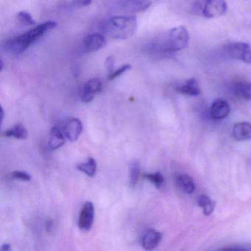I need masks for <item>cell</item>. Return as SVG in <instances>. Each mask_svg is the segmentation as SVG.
<instances>
[{
  "mask_svg": "<svg viewBox=\"0 0 251 251\" xmlns=\"http://www.w3.org/2000/svg\"><path fill=\"white\" fill-rule=\"evenodd\" d=\"M97 168L98 166H97L96 160L92 157H89L86 162L77 166V170L83 172L89 177H94L96 175Z\"/></svg>",
  "mask_w": 251,
  "mask_h": 251,
  "instance_id": "cell-18",
  "label": "cell"
},
{
  "mask_svg": "<svg viewBox=\"0 0 251 251\" xmlns=\"http://www.w3.org/2000/svg\"><path fill=\"white\" fill-rule=\"evenodd\" d=\"M11 176L13 178L19 179L23 181H30L31 180V176L26 172L14 171L11 173Z\"/></svg>",
  "mask_w": 251,
  "mask_h": 251,
  "instance_id": "cell-25",
  "label": "cell"
},
{
  "mask_svg": "<svg viewBox=\"0 0 251 251\" xmlns=\"http://www.w3.org/2000/svg\"><path fill=\"white\" fill-rule=\"evenodd\" d=\"M145 178L152 182L155 185V187L158 188V189H160L162 186L163 183L164 182V176L159 172L145 175Z\"/></svg>",
  "mask_w": 251,
  "mask_h": 251,
  "instance_id": "cell-22",
  "label": "cell"
},
{
  "mask_svg": "<svg viewBox=\"0 0 251 251\" xmlns=\"http://www.w3.org/2000/svg\"><path fill=\"white\" fill-rule=\"evenodd\" d=\"M4 64H3V61H1V71H2V69H3Z\"/></svg>",
  "mask_w": 251,
  "mask_h": 251,
  "instance_id": "cell-30",
  "label": "cell"
},
{
  "mask_svg": "<svg viewBox=\"0 0 251 251\" xmlns=\"http://www.w3.org/2000/svg\"><path fill=\"white\" fill-rule=\"evenodd\" d=\"M1 250H2V251H10V250H11V247H10L8 244H5V245H2Z\"/></svg>",
  "mask_w": 251,
  "mask_h": 251,
  "instance_id": "cell-28",
  "label": "cell"
},
{
  "mask_svg": "<svg viewBox=\"0 0 251 251\" xmlns=\"http://www.w3.org/2000/svg\"><path fill=\"white\" fill-rule=\"evenodd\" d=\"M226 0H196L193 5V12L205 18H217L227 12Z\"/></svg>",
  "mask_w": 251,
  "mask_h": 251,
  "instance_id": "cell-4",
  "label": "cell"
},
{
  "mask_svg": "<svg viewBox=\"0 0 251 251\" xmlns=\"http://www.w3.org/2000/svg\"><path fill=\"white\" fill-rule=\"evenodd\" d=\"M130 69H131V65H130V64H125V65H123L120 68H119L118 70H114L111 74L108 75V79L110 80H114V79L117 78V77H120V76L124 74L126 72L130 70Z\"/></svg>",
  "mask_w": 251,
  "mask_h": 251,
  "instance_id": "cell-24",
  "label": "cell"
},
{
  "mask_svg": "<svg viewBox=\"0 0 251 251\" xmlns=\"http://www.w3.org/2000/svg\"><path fill=\"white\" fill-rule=\"evenodd\" d=\"M176 185L184 193L192 195L195 192V185L193 179L188 175H180L176 177Z\"/></svg>",
  "mask_w": 251,
  "mask_h": 251,
  "instance_id": "cell-16",
  "label": "cell"
},
{
  "mask_svg": "<svg viewBox=\"0 0 251 251\" xmlns=\"http://www.w3.org/2000/svg\"><path fill=\"white\" fill-rule=\"evenodd\" d=\"M198 204L203 210V214L205 216H209L212 214L215 208L216 202L211 201L207 195H201L199 197Z\"/></svg>",
  "mask_w": 251,
  "mask_h": 251,
  "instance_id": "cell-20",
  "label": "cell"
},
{
  "mask_svg": "<svg viewBox=\"0 0 251 251\" xmlns=\"http://www.w3.org/2000/svg\"><path fill=\"white\" fill-rule=\"evenodd\" d=\"M95 219V208L91 201L83 204L79 215L78 227L80 230L88 231L92 228Z\"/></svg>",
  "mask_w": 251,
  "mask_h": 251,
  "instance_id": "cell-6",
  "label": "cell"
},
{
  "mask_svg": "<svg viewBox=\"0 0 251 251\" xmlns=\"http://www.w3.org/2000/svg\"><path fill=\"white\" fill-rule=\"evenodd\" d=\"M17 20L21 24L26 26H31L36 24L32 16L26 11H20L17 14Z\"/></svg>",
  "mask_w": 251,
  "mask_h": 251,
  "instance_id": "cell-23",
  "label": "cell"
},
{
  "mask_svg": "<svg viewBox=\"0 0 251 251\" xmlns=\"http://www.w3.org/2000/svg\"><path fill=\"white\" fill-rule=\"evenodd\" d=\"M1 115H2V122L3 121V119H4V111H3V109H2H2H1Z\"/></svg>",
  "mask_w": 251,
  "mask_h": 251,
  "instance_id": "cell-29",
  "label": "cell"
},
{
  "mask_svg": "<svg viewBox=\"0 0 251 251\" xmlns=\"http://www.w3.org/2000/svg\"><path fill=\"white\" fill-rule=\"evenodd\" d=\"M106 45L104 35L100 33H93L88 36L84 41L83 48L86 52H95L100 50Z\"/></svg>",
  "mask_w": 251,
  "mask_h": 251,
  "instance_id": "cell-10",
  "label": "cell"
},
{
  "mask_svg": "<svg viewBox=\"0 0 251 251\" xmlns=\"http://www.w3.org/2000/svg\"><path fill=\"white\" fill-rule=\"evenodd\" d=\"M114 64H115V62H114V57L108 56V58L105 59V69H106L109 75L111 74V73L114 71Z\"/></svg>",
  "mask_w": 251,
  "mask_h": 251,
  "instance_id": "cell-26",
  "label": "cell"
},
{
  "mask_svg": "<svg viewBox=\"0 0 251 251\" xmlns=\"http://www.w3.org/2000/svg\"><path fill=\"white\" fill-rule=\"evenodd\" d=\"M157 0H119L120 6L130 12H143Z\"/></svg>",
  "mask_w": 251,
  "mask_h": 251,
  "instance_id": "cell-8",
  "label": "cell"
},
{
  "mask_svg": "<svg viewBox=\"0 0 251 251\" xmlns=\"http://www.w3.org/2000/svg\"><path fill=\"white\" fill-rule=\"evenodd\" d=\"M162 233L153 229L148 230L142 239V245L145 250L152 251L159 245L162 239Z\"/></svg>",
  "mask_w": 251,
  "mask_h": 251,
  "instance_id": "cell-12",
  "label": "cell"
},
{
  "mask_svg": "<svg viewBox=\"0 0 251 251\" xmlns=\"http://www.w3.org/2000/svg\"><path fill=\"white\" fill-rule=\"evenodd\" d=\"M227 55L233 59L239 60L246 64H251V48L245 42H233L225 48Z\"/></svg>",
  "mask_w": 251,
  "mask_h": 251,
  "instance_id": "cell-5",
  "label": "cell"
},
{
  "mask_svg": "<svg viewBox=\"0 0 251 251\" xmlns=\"http://www.w3.org/2000/svg\"><path fill=\"white\" fill-rule=\"evenodd\" d=\"M65 135L64 132L58 127H53L50 130V137L49 140V147L52 151L58 149L65 143Z\"/></svg>",
  "mask_w": 251,
  "mask_h": 251,
  "instance_id": "cell-14",
  "label": "cell"
},
{
  "mask_svg": "<svg viewBox=\"0 0 251 251\" xmlns=\"http://www.w3.org/2000/svg\"><path fill=\"white\" fill-rule=\"evenodd\" d=\"M83 130V125L77 118L71 119L65 123L64 126V135L70 142H75L78 139Z\"/></svg>",
  "mask_w": 251,
  "mask_h": 251,
  "instance_id": "cell-9",
  "label": "cell"
},
{
  "mask_svg": "<svg viewBox=\"0 0 251 251\" xmlns=\"http://www.w3.org/2000/svg\"><path fill=\"white\" fill-rule=\"evenodd\" d=\"M5 137H14L18 139H25L27 136V131L23 124L16 125L14 127L4 132Z\"/></svg>",
  "mask_w": 251,
  "mask_h": 251,
  "instance_id": "cell-19",
  "label": "cell"
},
{
  "mask_svg": "<svg viewBox=\"0 0 251 251\" xmlns=\"http://www.w3.org/2000/svg\"><path fill=\"white\" fill-rule=\"evenodd\" d=\"M177 92L184 95H191V96H197L201 93V89L199 87L198 82L195 78H190L186 80L184 83L180 85L176 88Z\"/></svg>",
  "mask_w": 251,
  "mask_h": 251,
  "instance_id": "cell-15",
  "label": "cell"
},
{
  "mask_svg": "<svg viewBox=\"0 0 251 251\" xmlns=\"http://www.w3.org/2000/svg\"><path fill=\"white\" fill-rule=\"evenodd\" d=\"M102 83L100 79L92 78L88 80L83 87L81 93L82 102L89 103L95 98L97 94L102 91Z\"/></svg>",
  "mask_w": 251,
  "mask_h": 251,
  "instance_id": "cell-7",
  "label": "cell"
},
{
  "mask_svg": "<svg viewBox=\"0 0 251 251\" xmlns=\"http://www.w3.org/2000/svg\"><path fill=\"white\" fill-rule=\"evenodd\" d=\"M189 35L184 26L169 30L153 42L152 48L162 53L178 52L187 47Z\"/></svg>",
  "mask_w": 251,
  "mask_h": 251,
  "instance_id": "cell-3",
  "label": "cell"
},
{
  "mask_svg": "<svg viewBox=\"0 0 251 251\" xmlns=\"http://www.w3.org/2000/svg\"><path fill=\"white\" fill-rule=\"evenodd\" d=\"M58 23L55 21H48L42 23L21 36L7 40L4 43V50L12 55L23 53L32 44L34 43V42L48 32L55 29Z\"/></svg>",
  "mask_w": 251,
  "mask_h": 251,
  "instance_id": "cell-1",
  "label": "cell"
},
{
  "mask_svg": "<svg viewBox=\"0 0 251 251\" xmlns=\"http://www.w3.org/2000/svg\"><path fill=\"white\" fill-rule=\"evenodd\" d=\"M235 94L239 98L251 100V83L248 81H239L233 86Z\"/></svg>",
  "mask_w": 251,
  "mask_h": 251,
  "instance_id": "cell-17",
  "label": "cell"
},
{
  "mask_svg": "<svg viewBox=\"0 0 251 251\" xmlns=\"http://www.w3.org/2000/svg\"><path fill=\"white\" fill-rule=\"evenodd\" d=\"M140 166L137 161H133L130 167V185L131 187H135L139 181L140 176Z\"/></svg>",
  "mask_w": 251,
  "mask_h": 251,
  "instance_id": "cell-21",
  "label": "cell"
},
{
  "mask_svg": "<svg viewBox=\"0 0 251 251\" xmlns=\"http://www.w3.org/2000/svg\"><path fill=\"white\" fill-rule=\"evenodd\" d=\"M92 2V0H73V5L76 7L89 6Z\"/></svg>",
  "mask_w": 251,
  "mask_h": 251,
  "instance_id": "cell-27",
  "label": "cell"
},
{
  "mask_svg": "<svg viewBox=\"0 0 251 251\" xmlns=\"http://www.w3.org/2000/svg\"><path fill=\"white\" fill-rule=\"evenodd\" d=\"M232 136L238 142L251 139V124L247 122L236 123L233 127Z\"/></svg>",
  "mask_w": 251,
  "mask_h": 251,
  "instance_id": "cell-13",
  "label": "cell"
},
{
  "mask_svg": "<svg viewBox=\"0 0 251 251\" xmlns=\"http://www.w3.org/2000/svg\"><path fill=\"white\" fill-rule=\"evenodd\" d=\"M137 20L133 16H116L107 19L100 26L104 36L113 39H130L136 33Z\"/></svg>",
  "mask_w": 251,
  "mask_h": 251,
  "instance_id": "cell-2",
  "label": "cell"
},
{
  "mask_svg": "<svg viewBox=\"0 0 251 251\" xmlns=\"http://www.w3.org/2000/svg\"><path fill=\"white\" fill-rule=\"evenodd\" d=\"M210 113L211 117L214 120H223L228 116L230 106L224 100H217L211 105Z\"/></svg>",
  "mask_w": 251,
  "mask_h": 251,
  "instance_id": "cell-11",
  "label": "cell"
}]
</instances>
